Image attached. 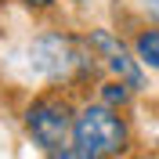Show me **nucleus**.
I'll use <instances>...</instances> for the list:
<instances>
[{
  "mask_svg": "<svg viewBox=\"0 0 159 159\" xmlns=\"http://www.w3.org/2000/svg\"><path fill=\"white\" fill-rule=\"evenodd\" d=\"M72 145L80 152H87L90 159H112L119 152H127L130 130L123 123V116H116V109H109V105H87V109L76 112Z\"/></svg>",
  "mask_w": 159,
  "mask_h": 159,
  "instance_id": "nucleus-2",
  "label": "nucleus"
},
{
  "mask_svg": "<svg viewBox=\"0 0 159 159\" xmlns=\"http://www.w3.org/2000/svg\"><path fill=\"white\" fill-rule=\"evenodd\" d=\"M134 51H138V61L148 65V69H159V29H148L134 40Z\"/></svg>",
  "mask_w": 159,
  "mask_h": 159,
  "instance_id": "nucleus-5",
  "label": "nucleus"
},
{
  "mask_svg": "<svg viewBox=\"0 0 159 159\" xmlns=\"http://www.w3.org/2000/svg\"><path fill=\"white\" fill-rule=\"evenodd\" d=\"M22 4H29V7H47V4H54V0H22Z\"/></svg>",
  "mask_w": 159,
  "mask_h": 159,
  "instance_id": "nucleus-9",
  "label": "nucleus"
},
{
  "mask_svg": "<svg viewBox=\"0 0 159 159\" xmlns=\"http://www.w3.org/2000/svg\"><path fill=\"white\" fill-rule=\"evenodd\" d=\"M130 83H123V80H109L105 87H101V105H109V109H123L130 101Z\"/></svg>",
  "mask_w": 159,
  "mask_h": 159,
  "instance_id": "nucleus-6",
  "label": "nucleus"
},
{
  "mask_svg": "<svg viewBox=\"0 0 159 159\" xmlns=\"http://www.w3.org/2000/svg\"><path fill=\"white\" fill-rule=\"evenodd\" d=\"M72 123H76V116L61 98H40L25 109V130L43 156L72 141Z\"/></svg>",
  "mask_w": 159,
  "mask_h": 159,
  "instance_id": "nucleus-3",
  "label": "nucleus"
},
{
  "mask_svg": "<svg viewBox=\"0 0 159 159\" xmlns=\"http://www.w3.org/2000/svg\"><path fill=\"white\" fill-rule=\"evenodd\" d=\"M87 43L94 47V54H98V58H105V65L116 72V80L130 83L134 90H141V87H145V76H141L138 58H130V51L123 47V43H119V40L112 36L109 29H94V33L87 36Z\"/></svg>",
  "mask_w": 159,
  "mask_h": 159,
  "instance_id": "nucleus-4",
  "label": "nucleus"
},
{
  "mask_svg": "<svg viewBox=\"0 0 159 159\" xmlns=\"http://www.w3.org/2000/svg\"><path fill=\"white\" fill-rule=\"evenodd\" d=\"M138 7L148 15V18H156L159 22V0H138Z\"/></svg>",
  "mask_w": 159,
  "mask_h": 159,
  "instance_id": "nucleus-8",
  "label": "nucleus"
},
{
  "mask_svg": "<svg viewBox=\"0 0 159 159\" xmlns=\"http://www.w3.org/2000/svg\"><path fill=\"white\" fill-rule=\"evenodd\" d=\"M145 159H148V156H145Z\"/></svg>",
  "mask_w": 159,
  "mask_h": 159,
  "instance_id": "nucleus-10",
  "label": "nucleus"
},
{
  "mask_svg": "<svg viewBox=\"0 0 159 159\" xmlns=\"http://www.w3.org/2000/svg\"><path fill=\"white\" fill-rule=\"evenodd\" d=\"M94 47L69 33H43L29 43V69L47 83H72L94 72Z\"/></svg>",
  "mask_w": 159,
  "mask_h": 159,
  "instance_id": "nucleus-1",
  "label": "nucleus"
},
{
  "mask_svg": "<svg viewBox=\"0 0 159 159\" xmlns=\"http://www.w3.org/2000/svg\"><path fill=\"white\" fill-rule=\"evenodd\" d=\"M47 159H90V156H87V152H80L76 145H72V141H69V145H61V148L47 152Z\"/></svg>",
  "mask_w": 159,
  "mask_h": 159,
  "instance_id": "nucleus-7",
  "label": "nucleus"
}]
</instances>
